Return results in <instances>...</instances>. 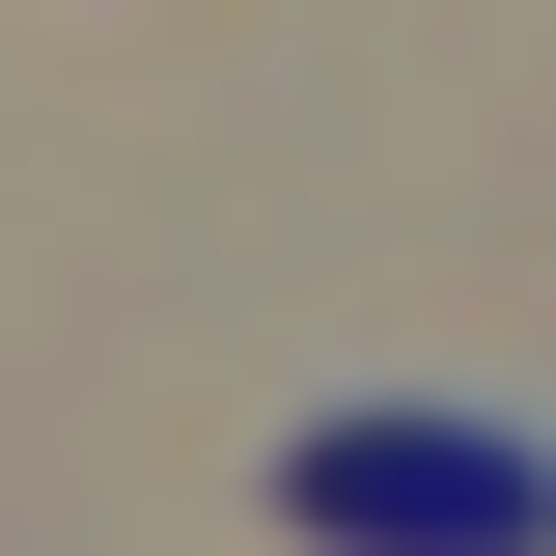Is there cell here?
<instances>
[{
  "instance_id": "1",
  "label": "cell",
  "mask_w": 556,
  "mask_h": 556,
  "mask_svg": "<svg viewBox=\"0 0 556 556\" xmlns=\"http://www.w3.org/2000/svg\"><path fill=\"white\" fill-rule=\"evenodd\" d=\"M278 529H334V556H556V417H306Z\"/></svg>"
}]
</instances>
